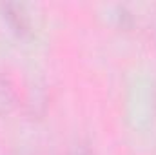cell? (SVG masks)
<instances>
[{"label":"cell","mask_w":156,"mask_h":155,"mask_svg":"<svg viewBox=\"0 0 156 155\" xmlns=\"http://www.w3.org/2000/svg\"><path fill=\"white\" fill-rule=\"evenodd\" d=\"M71 155H96V153H94L91 148H87V146H76Z\"/></svg>","instance_id":"obj_3"},{"label":"cell","mask_w":156,"mask_h":155,"mask_svg":"<svg viewBox=\"0 0 156 155\" xmlns=\"http://www.w3.org/2000/svg\"><path fill=\"white\" fill-rule=\"evenodd\" d=\"M2 15H4V20L9 24V28L24 37L29 33L31 29V24H29V17H27V11L22 4H15V2H7V4H2Z\"/></svg>","instance_id":"obj_1"},{"label":"cell","mask_w":156,"mask_h":155,"mask_svg":"<svg viewBox=\"0 0 156 155\" xmlns=\"http://www.w3.org/2000/svg\"><path fill=\"white\" fill-rule=\"evenodd\" d=\"M18 104V93L15 84L7 77L0 75V115L9 113Z\"/></svg>","instance_id":"obj_2"}]
</instances>
